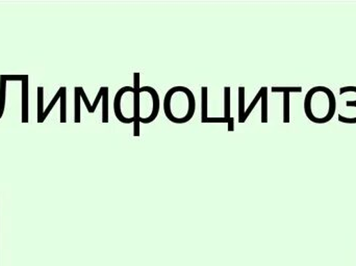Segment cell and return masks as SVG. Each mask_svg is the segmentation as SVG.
<instances>
[{
	"label": "cell",
	"mask_w": 356,
	"mask_h": 266,
	"mask_svg": "<svg viewBox=\"0 0 356 266\" xmlns=\"http://www.w3.org/2000/svg\"><path fill=\"white\" fill-rule=\"evenodd\" d=\"M134 89H135V92H134V135L140 136V120H141V117H140V95H141V92H140V73H134Z\"/></svg>",
	"instance_id": "2"
},
{
	"label": "cell",
	"mask_w": 356,
	"mask_h": 266,
	"mask_svg": "<svg viewBox=\"0 0 356 266\" xmlns=\"http://www.w3.org/2000/svg\"><path fill=\"white\" fill-rule=\"evenodd\" d=\"M224 118L230 120V88H224Z\"/></svg>",
	"instance_id": "8"
},
{
	"label": "cell",
	"mask_w": 356,
	"mask_h": 266,
	"mask_svg": "<svg viewBox=\"0 0 356 266\" xmlns=\"http://www.w3.org/2000/svg\"><path fill=\"white\" fill-rule=\"evenodd\" d=\"M102 122H108V88H104L102 96Z\"/></svg>",
	"instance_id": "7"
},
{
	"label": "cell",
	"mask_w": 356,
	"mask_h": 266,
	"mask_svg": "<svg viewBox=\"0 0 356 266\" xmlns=\"http://www.w3.org/2000/svg\"><path fill=\"white\" fill-rule=\"evenodd\" d=\"M228 122H229V120L224 118V117H209L204 121V123H226V124H228Z\"/></svg>",
	"instance_id": "14"
},
{
	"label": "cell",
	"mask_w": 356,
	"mask_h": 266,
	"mask_svg": "<svg viewBox=\"0 0 356 266\" xmlns=\"http://www.w3.org/2000/svg\"><path fill=\"white\" fill-rule=\"evenodd\" d=\"M228 131H234V119L230 118L229 122H228Z\"/></svg>",
	"instance_id": "16"
},
{
	"label": "cell",
	"mask_w": 356,
	"mask_h": 266,
	"mask_svg": "<svg viewBox=\"0 0 356 266\" xmlns=\"http://www.w3.org/2000/svg\"><path fill=\"white\" fill-rule=\"evenodd\" d=\"M81 93H79V88H76L75 89V122H79L81 121V118H79V116H81V113H79V110H81V104H79V101H81Z\"/></svg>",
	"instance_id": "11"
},
{
	"label": "cell",
	"mask_w": 356,
	"mask_h": 266,
	"mask_svg": "<svg viewBox=\"0 0 356 266\" xmlns=\"http://www.w3.org/2000/svg\"><path fill=\"white\" fill-rule=\"evenodd\" d=\"M140 92L143 93V92H147L150 95L152 96V103H154V106H152V113L149 117L147 118H141L140 120V123H144V124H149V123L154 122L156 120V117H158L159 112H160V97H159V94L156 93V90L152 87H144L140 89Z\"/></svg>",
	"instance_id": "4"
},
{
	"label": "cell",
	"mask_w": 356,
	"mask_h": 266,
	"mask_svg": "<svg viewBox=\"0 0 356 266\" xmlns=\"http://www.w3.org/2000/svg\"><path fill=\"white\" fill-rule=\"evenodd\" d=\"M209 118L207 117V88H201V122Z\"/></svg>",
	"instance_id": "6"
},
{
	"label": "cell",
	"mask_w": 356,
	"mask_h": 266,
	"mask_svg": "<svg viewBox=\"0 0 356 266\" xmlns=\"http://www.w3.org/2000/svg\"><path fill=\"white\" fill-rule=\"evenodd\" d=\"M127 92H131V93H134L135 92V89L131 87H123L122 89L119 90L117 92L116 96H115L114 100V112L115 115H116L117 119H118L120 122H122L123 124H131V123H134V118H127V117L123 116L122 113H121V98Z\"/></svg>",
	"instance_id": "3"
},
{
	"label": "cell",
	"mask_w": 356,
	"mask_h": 266,
	"mask_svg": "<svg viewBox=\"0 0 356 266\" xmlns=\"http://www.w3.org/2000/svg\"><path fill=\"white\" fill-rule=\"evenodd\" d=\"M79 93H81V98L83 99V102L86 103V106H87L88 112L91 113L92 114V106H90L89 100H88L87 96H86L85 92H83V88H79Z\"/></svg>",
	"instance_id": "15"
},
{
	"label": "cell",
	"mask_w": 356,
	"mask_h": 266,
	"mask_svg": "<svg viewBox=\"0 0 356 266\" xmlns=\"http://www.w3.org/2000/svg\"><path fill=\"white\" fill-rule=\"evenodd\" d=\"M245 114V88H238V122H244Z\"/></svg>",
	"instance_id": "5"
},
{
	"label": "cell",
	"mask_w": 356,
	"mask_h": 266,
	"mask_svg": "<svg viewBox=\"0 0 356 266\" xmlns=\"http://www.w3.org/2000/svg\"><path fill=\"white\" fill-rule=\"evenodd\" d=\"M289 93H284V122L288 123L290 122V119H289V108H290V101H289Z\"/></svg>",
	"instance_id": "12"
},
{
	"label": "cell",
	"mask_w": 356,
	"mask_h": 266,
	"mask_svg": "<svg viewBox=\"0 0 356 266\" xmlns=\"http://www.w3.org/2000/svg\"><path fill=\"white\" fill-rule=\"evenodd\" d=\"M264 93V88H261V90H259V93H257V95L255 96L254 99H253V101L251 102L250 106H249V108H247L246 110H245L244 114V122H246L247 119H248L249 115L251 114V112H252L253 108H255V106H257V103H259V100H261V96H263Z\"/></svg>",
	"instance_id": "10"
},
{
	"label": "cell",
	"mask_w": 356,
	"mask_h": 266,
	"mask_svg": "<svg viewBox=\"0 0 356 266\" xmlns=\"http://www.w3.org/2000/svg\"><path fill=\"white\" fill-rule=\"evenodd\" d=\"M301 90H302L301 88H272L273 93H291V92L298 93Z\"/></svg>",
	"instance_id": "13"
},
{
	"label": "cell",
	"mask_w": 356,
	"mask_h": 266,
	"mask_svg": "<svg viewBox=\"0 0 356 266\" xmlns=\"http://www.w3.org/2000/svg\"><path fill=\"white\" fill-rule=\"evenodd\" d=\"M268 89L264 88L263 96H261V122H268Z\"/></svg>",
	"instance_id": "9"
},
{
	"label": "cell",
	"mask_w": 356,
	"mask_h": 266,
	"mask_svg": "<svg viewBox=\"0 0 356 266\" xmlns=\"http://www.w3.org/2000/svg\"><path fill=\"white\" fill-rule=\"evenodd\" d=\"M337 110L336 96L326 87H315L307 92L305 112L307 119L316 124H325L334 118Z\"/></svg>",
	"instance_id": "1"
}]
</instances>
